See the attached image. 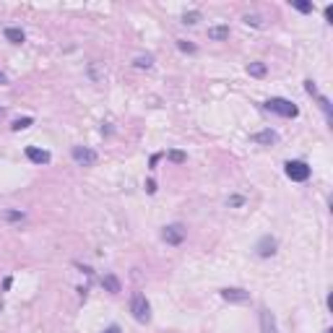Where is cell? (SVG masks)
<instances>
[{
  "mask_svg": "<svg viewBox=\"0 0 333 333\" xmlns=\"http://www.w3.org/2000/svg\"><path fill=\"white\" fill-rule=\"evenodd\" d=\"M284 172H286V177H289L292 183H307L313 169H310V164L302 162V159H292V162L284 164Z\"/></svg>",
  "mask_w": 333,
  "mask_h": 333,
  "instance_id": "cell-3",
  "label": "cell"
},
{
  "mask_svg": "<svg viewBox=\"0 0 333 333\" xmlns=\"http://www.w3.org/2000/svg\"><path fill=\"white\" fill-rule=\"evenodd\" d=\"M3 34H5V39H8V42H13V44H21V42L26 39L24 29H18V26H8Z\"/></svg>",
  "mask_w": 333,
  "mask_h": 333,
  "instance_id": "cell-13",
  "label": "cell"
},
{
  "mask_svg": "<svg viewBox=\"0 0 333 333\" xmlns=\"http://www.w3.org/2000/svg\"><path fill=\"white\" fill-rule=\"evenodd\" d=\"M32 125H34V117H18V120H13L11 130L18 133V130H26V128H32Z\"/></svg>",
  "mask_w": 333,
  "mask_h": 333,
  "instance_id": "cell-16",
  "label": "cell"
},
{
  "mask_svg": "<svg viewBox=\"0 0 333 333\" xmlns=\"http://www.w3.org/2000/svg\"><path fill=\"white\" fill-rule=\"evenodd\" d=\"M292 8H297L299 13H313V11H315V5H313V3H307V0H292Z\"/></svg>",
  "mask_w": 333,
  "mask_h": 333,
  "instance_id": "cell-18",
  "label": "cell"
},
{
  "mask_svg": "<svg viewBox=\"0 0 333 333\" xmlns=\"http://www.w3.org/2000/svg\"><path fill=\"white\" fill-rule=\"evenodd\" d=\"M250 141L260 143V146H274V143H278V133L271 130V128H266V130H260V133H253V135H250Z\"/></svg>",
  "mask_w": 333,
  "mask_h": 333,
  "instance_id": "cell-9",
  "label": "cell"
},
{
  "mask_svg": "<svg viewBox=\"0 0 333 333\" xmlns=\"http://www.w3.org/2000/svg\"><path fill=\"white\" fill-rule=\"evenodd\" d=\"M323 13H325V21H331V18H333V5H325Z\"/></svg>",
  "mask_w": 333,
  "mask_h": 333,
  "instance_id": "cell-26",
  "label": "cell"
},
{
  "mask_svg": "<svg viewBox=\"0 0 333 333\" xmlns=\"http://www.w3.org/2000/svg\"><path fill=\"white\" fill-rule=\"evenodd\" d=\"M130 315H133L135 323H148L151 320V305H148V299H146V294H143V292H133Z\"/></svg>",
  "mask_w": 333,
  "mask_h": 333,
  "instance_id": "cell-2",
  "label": "cell"
},
{
  "mask_svg": "<svg viewBox=\"0 0 333 333\" xmlns=\"http://www.w3.org/2000/svg\"><path fill=\"white\" fill-rule=\"evenodd\" d=\"M226 203H229V206H242V203H245V198H242V195H232Z\"/></svg>",
  "mask_w": 333,
  "mask_h": 333,
  "instance_id": "cell-24",
  "label": "cell"
},
{
  "mask_svg": "<svg viewBox=\"0 0 333 333\" xmlns=\"http://www.w3.org/2000/svg\"><path fill=\"white\" fill-rule=\"evenodd\" d=\"M247 73L253 75V78H263V75L268 73V68H266V63H250L247 65Z\"/></svg>",
  "mask_w": 333,
  "mask_h": 333,
  "instance_id": "cell-15",
  "label": "cell"
},
{
  "mask_svg": "<svg viewBox=\"0 0 333 333\" xmlns=\"http://www.w3.org/2000/svg\"><path fill=\"white\" fill-rule=\"evenodd\" d=\"M71 156H73V162L75 164H81V166H94L96 164V151L92 148H86V146H73L71 148Z\"/></svg>",
  "mask_w": 333,
  "mask_h": 333,
  "instance_id": "cell-5",
  "label": "cell"
},
{
  "mask_svg": "<svg viewBox=\"0 0 333 333\" xmlns=\"http://www.w3.org/2000/svg\"><path fill=\"white\" fill-rule=\"evenodd\" d=\"M276 247H278L276 237L263 234V237L258 240V245H255V253H258V258H271V255H276Z\"/></svg>",
  "mask_w": 333,
  "mask_h": 333,
  "instance_id": "cell-6",
  "label": "cell"
},
{
  "mask_svg": "<svg viewBox=\"0 0 333 333\" xmlns=\"http://www.w3.org/2000/svg\"><path fill=\"white\" fill-rule=\"evenodd\" d=\"M26 159H29V162H32V164H50V151H44V148H37V146H26Z\"/></svg>",
  "mask_w": 333,
  "mask_h": 333,
  "instance_id": "cell-10",
  "label": "cell"
},
{
  "mask_svg": "<svg viewBox=\"0 0 333 333\" xmlns=\"http://www.w3.org/2000/svg\"><path fill=\"white\" fill-rule=\"evenodd\" d=\"M102 333H120V325H110V328H104Z\"/></svg>",
  "mask_w": 333,
  "mask_h": 333,
  "instance_id": "cell-27",
  "label": "cell"
},
{
  "mask_svg": "<svg viewBox=\"0 0 333 333\" xmlns=\"http://www.w3.org/2000/svg\"><path fill=\"white\" fill-rule=\"evenodd\" d=\"M208 39H214V42H224V39H229V26H226V24L211 26V29H208Z\"/></svg>",
  "mask_w": 333,
  "mask_h": 333,
  "instance_id": "cell-12",
  "label": "cell"
},
{
  "mask_svg": "<svg viewBox=\"0 0 333 333\" xmlns=\"http://www.w3.org/2000/svg\"><path fill=\"white\" fill-rule=\"evenodd\" d=\"M201 21V13L198 11H187L185 16H183V24H187V26H195Z\"/></svg>",
  "mask_w": 333,
  "mask_h": 333,
  "instance_id": "cell-21",
  "label": "cell"
},
{
  "mask_svg": "<svg viewBox=\"0 0 333 333\" xmlns=\"http://www.w3.org/2000/svg\"><path fill=\"white\" fill-rule=\"evenodd\" d=\"M242 21H245L247 26H263V21H260V16H245V18H242Z\"/></svg>",
  "mask_w": 333,
  "mask_h": 333,
  "instance_id": "cell-23",
  "label": "cell"
},
{
  "mask_svg": "<svg viewBox=\"0 0 333 333\" xmlns=\"http://www.w3.org/2000/svg\"><path fill=\"white\" fill-rule=\"evenodd\" d=\"M162 240L166 242V245H172V247L183 245V242H185V226H183V224H169V226H164V229H162Z\"/></svg>",
  "mask_w": 333,
  "mask_h": 333,
  "instance_id": "cell-4",
  "label": "cell"
},
{
  "mask_svg": "<svg viewBox=\"0 0 333 333\" xmlns=\"http://www.w3.org/2000/svg\"><path fill=\"white\" fill-rule=\"evenodd\" d=\"M133 65L135 68H146V71H148V68H154V57H151V55H138L133 60Z\"/></svg>",
  "mask_w": 333,
  "mask_h": 333,
  "instance_id": "cell-19",
  "label": "cell"
},
{
  "mask_svg": "<svg viewBox=\"0 0 333 333\" xmlns=\"http://www.w3.org/2000/svg\"><path fill=\"white\" fill-rule=\"evenodd\" d=\"M222 299L232 302V305H245V302H250V292L240 289V286H226V289H222Z\"/></svg>",
  "mask_w": 333,
  "mask_h": 333,
  "instance_id": "cell-7",
  "label": "cell"
},
{
  "mask_svg": "<svg viewBox=\"0 0 333 333\" xmlns=\"http://www.w3.org/2000/svg\"><path fill=\"white\" fill-rule=\"evenodd\" d=\"M159 159H162V154H154V156H151V169H154V166H156V162H159Z\"/></svg>",
  "mask_w": 333,
  "mask_h": 333,
  "instance_id": "cell-28",
  "label": "cell"
},
{
  "mask_svg": "<svg viewBox=\"0 0 333 333\" xmlns=\"http://www.w3.org/2000/svg\"><path fill=\"white\" fill-rule=\"evenodd\" d=\"M325 333H333V331H331V328H328V331H325Z\"/></svg>",
  "mask_w": 333,
  "mask_h": 333,
  "instance_id": "cell-31",
  "label": "cell"
},
{
  "mask_svg": "<svg viewBox=\"0 0 333 333\" xmlns=\"http://www.w3.org/2000/svg\"><path fill=\"white\" fill-rule=\"evenodd\" d=\"M5 83H8V78H5V73L0 71V86H5Z\"/></svg>",
  "mask_w": 333,
  "mask_h": 333,
  "instance_id": "cell-29",
  "label": "cell"
},
{
  "mask_svg": "<svg viewBox=\"0 0 333 333\" xmlns=\"http://www.w3.org/2000/svg\"><path fill=\"white\" fill-rule=\"evenodd\" d=\"M177 50H180V52H187V55H193V52H198V47H195V44H190L187 39H177Z\"/></svg>",
  "mask_w": 333,
  "mask_h": 333,
  "instance_id": "cell-22",
  "label": "cell"
},
{
  "mask_svg": "<svg viewBox=\"0 0 333 333\" xmlns=\"http://www.w3.org/2000/svg\"><path fill=\"white\" fill-rule=\"evenodd\" d=\"M0 117H3V107H0Z\"/></svg>",
  "mask_w": 333,
  "mask_h": 333,
  "instance_id": "cell-30",
  "label": "cell"
},
{
  "mask_svg": "<svg viewBox=\"0 0 333 333\" xmlns=\"http://www.w3.org/2000/svg\"><path fill=\"white\" fill-rule=\"evenodd\" d=\"M268 112H274V115H278V117H286V120H292V117H297L299 115V107L294 102H289V99H284V96H271V99L263 104Z\"/></svg>",
  "mask_w": 333,
  "mask_h": 333,
  "instance_id": "cell-1",
  "label": "cell"
},
{
  "mask_svg": "<svg viewBox=\"0 0 333 333\" xmlns=\"http://www.w3.org/2000/svg\"><path fill=\"white\" fill-rule=\"evenodd\" d=\"M258 320H260V333H278V325H276V317L268 307H260L258 313Z\"/></svg>",
  "mask_w": 333,
  "mask_h": 333,
  "instance_id": "cell-8",
  "label": "cell"
},
{
  "mask_svg": "<svg viewBox=\"0 0 333 333\" xmlns=\"http://www.w3.org/2000/svg\"><path fill=\"white\" fill-rule=\"evenodd\" d=\"M166 159L175 162V164H185L187 162V154H185V151H180V148H169V151H166Z\"/></svg>",
  "mask_w": 333,
  "mask_h": 333,
  "instance_id": "cell-17",
  "label": "cell"
},
{
  "mask_svg": "<svg viewBox=\"0 0 333 333\" xmlns=\"http://www.w3.org/2000/svg\"><path fill=\"white\" fill-rule=\"evenodd\" d=\"M102 286H104V292H110V294H120V292H123V284H120V278L115 274H104L102 276Z\"/></svg>",
  "mask_w": 333,
  "mask_h": 333,
  "instance_id": "cell-11",
  "label": "cell"
},
{
  "mask_svg": "<svg viewBox=\"0 0 333 333\" xmlns=\"http://www.w3.org/2000/svg\"><path fill=\"white\" fill-rule=\"evenodd\" d=\"M315 99H317V104H320V110L325 112V117H328V123H331V102H328V96L315 94Z\"/></svg>",
  "mask_w": 333,
  "mask_h": 333,
  "instance_id": "cell-20",
  "label": "cell"
},
{
  "mask_svg": "<svg viewBox=\"0 0 333 333\" xmlns=\"http://www.w3.org/2000/svg\"><path fill=\"white\" fill-rule=\"evenodd\" d=\"M3 219L5 222H11V224H21L26 219L24 211H16V208H8V211H3Z\"/></svg>",
  "mask_w": 333,
  "mask_h": 333,
  "instance_id": "cell-14",
  "label": "cell"
},
{
  "mask_svg": "<svg viewBox=\"0 0 333 333\" xmlns=\"http://www.w3.org/2000/svg\"><path fill=\"white\" fill-rule=\"evenodd\" d=\"M146 193H148V195L156 193V183H154V180H146Z\"/></svg>",
  "mask_w": 333,
  "mask_h": 333,
  "instance_id": "cell-25",
  "label": "cell"
}]
</instances>
